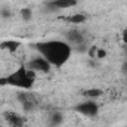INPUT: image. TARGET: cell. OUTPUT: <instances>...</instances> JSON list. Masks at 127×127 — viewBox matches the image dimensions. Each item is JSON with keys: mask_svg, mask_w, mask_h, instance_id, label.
I'll use <instances>...</instances> for the list:
<instances>
[{"mask_svg": "<svg viewBox=\"0 0 127 127\" xmlns=\"http://www.w3.org/2000/svg\"><path fill=\"white\" fill-rule=\"evenodd\" d=\"M34 49L55 68H61L69 61L72 47L65 40H43L32 44Z\"/></svg>", "mask_w": 127, "mask_h": 127, "instance_id": "cell-1", "label": "cell"}, {"mask_svg": "<svg viewBox=\"0 0 127 127\" xmlns=\"http://www.w3.org/2000/svg\"><path fill=\"white\" fill-rule=\"evenodd\" d=\"M35 78H37L35 72L28 69L25 64H22L15 71L0 77V86H10L21 90H31L35 84Z\"/></svg>", "mask_w": 127, "mask_h": 127, "instance_id": "cell-2", "label": "cell"}, {"mask_svg": "<svg viewBox=\"0 0 127 127\" xmlns=\"http://www.w3.org/2000/svg\"><path fill=\"white\" fill-rule=\"evenodd\" d=\"M74 111L83 117L95 118L99 114V103L96 100H92V99H84V100L78 102L77 105H74Z\"/></svg>", "mask_w": 127, "mask_h": 127, "instance_id": "cell-3", "label": "cell"}, {"mask_svg": "<svg viewBox=\"0 0 127 127\" xmlns=\"http://www.w3.org/2000/svg\"><path fill=\"white\" fill-rule=\"evenodd\" d=\"M25 65H27V68H28V69L34 71L35 74H49V72H50V69L53 68V66L49 64V61H47V59H44L41 55H37V56L31 58V59L25 64Z\"/></svg>", "mask_w": 127, "mask_h": 127, "instance_id": "cell-4", "label": "cell"}, {"mask_svg": "<svg viewBox=\"0 0 127 127\" xmlns=\"http://www.w3.org/2000/svg\"><path fill=\"white\" fill-rule=\"evenodd\" d=\"M78 0H49L44 3V9L49 13L53 12H59V10H65V9H71L74 6H77Z\"/></svg>", "mask_w": 127, "mask_h": 127, "instance_id": "cell-5", "label": "cell"}, {"mask_svg": "<svg viewBox=\"0 0 127 127\" xmlns=\"http://www.w3.org/2000/svg\"><path fill=\"white\" fill-rule=\"evenodd\" d=\"M18 99H19V103L22 105L24 111L27 112H31L35 109L37 106V100H35V96L30 93V90H22L18 93Z\"/></svg>", "mask_w": 127, "mask_h": 127, "instance_id": "cell-6", "label": "cell"}, {"mask_svg": "<svg viewBox=\"0 0 127 127\" xmlns=\"http://www.w3.org/2000/svg\"><path fill=\"white\" fill-rule=\"evenodd\" d=\"M65 41L71 47H74L77 44L84 43L86 41V37H84V32L81 31L80 28H71V30H68V31L65 32Z\"/></svg>", "mask_w": 127, "mask_h": 127, "instance_id": "cell-7", "label": "cell"}, {"mask_svg": "<svg viewBox=\"0 0 127 127\" xmlns=\"http://www.w3.org/2000/svg\"><path fill=\"white\" fill-rule=\"evenodd\" d=\"M3 120L9 127H22L24 126V118L21 114L15 111H4L3 112Z\"/></svg>", "mask_w": 127, "mask_h": 127, "instance_id": "cell-8", "label": "cell"}, {"mask_svg": "<svg viewBox=\"0 0 127 127\" xmlns=\"http://www.w3.org/2000/svg\"><path fill=\"white\" fill-rule=\"evenodd\" d=\"M19 47H21L19 40H3V41H0V50L9 52V53H15Z\"/></svg>", "mask_w": 127, "mask_h": 127, "instance_id": "cell-9", "label": "cell"}, {"mask_svg": "<svg viewBox=\"0 0 127 127\" xmlns=\"http://www.w3.org/2000/svg\"><path fill=\"white\" fill-rule=\"evenodd\" d=\"M47 123H49V126H52V127L61 126V124L64 123V115H62V112H59V111H52V112L49 114Z\"/></svg>", "mask_w": 127, "mask_h": 127, "instance_id": "cell-10", "label": "cell"}, {"mask_svg": "<svg viewBox=\"0 0 127 127\" xmlns=\"http://www.w3.org/2000/svg\"><path fill=\"white\" fill-rule=\"evenodd\" d=\"M66 22L69 24H75V25H80V24H84L87 21V15L84 13H72V15H68L64 18Z\"/></svg>", "mask_w": 127, "mask_h": 127, "instance_id": "cell-11", "label": "cell"}, {"mask_svg": "<svg viewBox=\"0 0 127 127\" xmlns=\"http://www.w3.org/2000/svg\"><path fill=\"white\" fill-rule=\"evenodd\" d=\"M81 95L84 96L86 99H92V100H95V99H97V97H100V96L103 95V92H102L99 87H90V89H87V90H83Z\"/></svg>", "mask_w": 127, "mask_h": 127, "instance_id": "cell-12", "label": "cell"}, {"mask_svg": "<svg viewBox=\"0 0 127 127\" xmlns=\"http://www.w3.org/2000/svg\"><path fill=\"white\" fill-rule=\"evenodd\" d=\"M19 16H21L22 21H25V22L31 21L32 19V9L31 7H22V9L19 10Z\"/></svg>", "mask_w": 127, "mask_h": 127, "instance_id": "cell-13", "label": "cell"}, {"mask_svg": "<svg viewBox=\"0 0 127 127\" xmlns=\"http://www.w3.org/2000/svg\"><path fill=\"white\" fill-rule=\"evenodd\" d=\"M89 44H87V41H84V43H81V44H77V46H74L72 47V52L75 50L77 53H87V50H89Z\"/></svg>", "mask_w": 127, "mask_h": 127, "instance_id": "cell-14", "label": "cell"}, {"mask_svg": "<svg viewBox=\"0 0 127 127\" xmlns=\"http://www.w3.org/2000/svg\"><path fill=\"white\" fill-rule=\"evenodd\" d=\"M0 16L1 18H10L12 16V12H10V9L9 7H1V10H0Z\"/></svg>", "mask_w": 127, "mask_h": 127, "instance_id": "cell-15", "label": "cell"}, {"mask_svg": "<svg viewBox=\"0 0 127 127\" xmlns=\"http://www.w3.org/2000/svg\"><path fill=\"white\" fill-rule=\"evenodd\" d=\"M103 58H106V50H105V49L97 47V52H96V59H103Z\"/></svg>", "mask_w": 127, "mask_h": 127, "instance_id": "cell-16", "label": "cell"}, {"mask_svg": "<svg viewBox=\"0 0 127 127\" xmlns=\"http://www.w3.org/2000/svg\"><path fill=\"white\" fill-rule=\"evenodd\" d=\"M96 52H97V46H90L89 50H87V55L92 56V58H96Z\"/></svg>", "mask_w": 127, "mask_h": 127, "instance_id": "cell-17", "label": "cell"}, {"mask_svg": "<svg viewBox=\"0 0 127 127\" xmlns=\"http://www.w3.org/2000/svg\"><path fill=\"white\" fill-rule=\"evenodd\" d=\"M123 41L127 44V27L124 28V31H123Z\"/></svg>", "mask_w": 127, "mask_h": 127, "instance_id": "cell-18", "label": "cell"}, {"mask_svg": "<svg viewBox=\"0 0 127 127\" xmlns=\"http://www.w3.org/2000/svg\"><path fill=\"white\" fill-rule=\"evenodd\" d=\"M121 69H123V72H126L127 74V61L124 64H123V66H121Z\"/></svg>", "mask_w": 127, "mask_h": 127, "instance_id": "cell-19", "label": "cell"}, {"mask_svg": "<svg viewBox=\"0 0 127 127\" xmlns=\"http://www.w3.org/2000/svg\"><path fill=\"white\" fill-rule=\"evenodd\" d=\"M120 127H127V126H120Z\"/></svg>", "mask_w": 127, "mask_h": 127, "instance_id": "cell-20", "label": "cell"}, {"mask_svg": "<svg viewBox=\"0 0 127 127\" xmlns=\"http://www.w3.org/2000/svg\"><path fill=\"white\" fill-rule=\"evenodd\" d=\"M0 127H1V121H0Z\"/></svg>", "mask_w": 127, "mask_h": 127, "instance_id": "cell-21", "label": "cell"}]
</instances>
